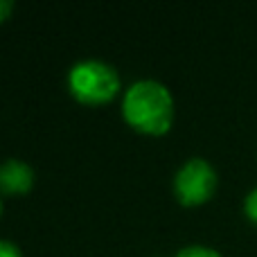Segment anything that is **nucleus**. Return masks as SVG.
<instances>
[{
	"label": "nucleus",
	"instance_id": "nucleus-1",
	"mask_svg": "<svg viewBox=\"0 0 257 257\" xmlns=\"http://www.w3.org/2000/svg\"><path fill=\"white\" fill-rule=\"evenodd\" d=\"M122 115L136 131L147 136H163L174 122L172 93L158 81H136L124 93Z\"/></svg>",
	"mask_w": 257,
	"mask_h": 257
},
{
	"label": "nucleus",
	"instance_id": "nucleus-2",
	"mask_svg": "<svg viewBox=\"0 0 257 257\" xmlns=\"http://www.w3.org/2000/svg\"><path fill=\"white\" fill-rule=\"evenodd\" d=\"M68 88L77 102L102 106L120 93V75L104 61H79L68 75Z\"/></svg>",
	"mask_w": 257,
	"mask_h": 257
},
{
	"label": "nucleus",
	"instance_id": "nucleus-3",
	"mask_svg": "<svg viewBox=\"0 0 257 257\" xmlns=\"http://www.w3.org/2000/svg\"><path fill=\"white\" fill-rule=\"evenodd\" d=\"M217 192V172L203 158H192L174 176V194L187 208L203 205Z\"/></svg>",
	"mask_w": 257,
	"mask_h": 257
},
{
	"label": "nucleus",
	"instance_id": "nucleus-4",
	"mask_svg": "<svg viewBox=\"0 0 257 257\" xmlns=\"http://www.w3.org/2000/svg\"><path fill=\"white\" fill-rule=\"evenodd\" d=\"M34 185V172L23 160H5L0 165V192L5 194H27Z\"/></svg>",
	"mask_w": 257,
	"mask_h": 257
},
{
	"label": "nucleus",
	"instance_id": "nucleus-5",
	"mask_svg": "<svg viewBox=\"0 0 257 257\" xmlns=\"http://www.w3.org/2000/svg\"><path fill=\"white\" fill-rule=\"evenodd\" d=\"M176 257H221V255L214 248H208V246H187Z\"/></svg>",
	"mask_w": 257,
	"mask_h": 257
},
{
	"label": "nucleus",
	"instance_id": "nucleus-6",
	"mask_svg": "<svg viewBox=\"0 0 257 257\" xmlns=\"http://www.w3.org/2000/svg\"><path fill=\"white\" fill-rule=\"evenodd\" d=\"M244 214H246V219H248L250 223H255V226H257V187L250 192L248 196H246V201H244Z\"/></svg>",
	"mask_w": 257,
	"mask_h": 257
},
{
	"label": "nucleus",
	"instance_id": "nucleus-7",
	"mask_svg": "<svg viewBox=\"0 0 257 257\" xmlns=\"http://www.w3.org/2000/svg\"><path fill=\"white\" fill-rule=\"evenodd\" d=\"M0 257H23L18 246H14L12 241H0Z\"/></svg>",
	"mask_w": 257,
	"mask_h": 257
},
{
	"label": "nucleus",
	"instance_id": "nucleus-8",
	"mask_svg": "<svg viewBox=\"0 0 257 257\" xmlns=\"http://www.w3.org/2000/svg\"><path fill=\"white\" fill-rule=\"evenodd\" d=\"M14 5L9 3V0H0V23H5L9 18V14H12Z\"/></svg>",
	"mask_w": 257,
	"mask_h": 257
},
{
	"label": "nucleus",
	"instance_id": "nucleus-9",
	"mask_svg": "<svg viewBox=\"0 0 257 257\" xmlns=\"http://www.w3.org/2000/svg\"><path fill=\"white\" fill-rule=\"evenodd\" d=\"M0 212H3V203H0Z\"/></svg>",
	"mask_w": 257,
	"mask_h": 257
}]
</instances>
